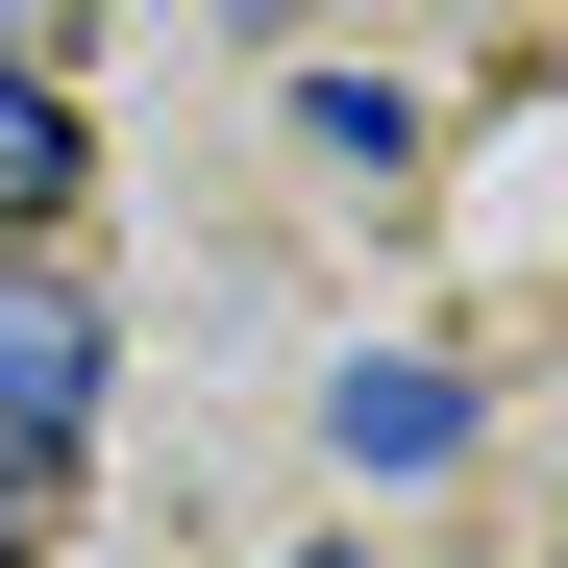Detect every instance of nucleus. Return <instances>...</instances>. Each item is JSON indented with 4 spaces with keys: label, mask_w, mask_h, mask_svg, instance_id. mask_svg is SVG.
I'll use <instances>...</instances> for the list:
<instances>
[{
    "label": "nucleus",
    "mask_w": 568,
    "mask_h": 568,
    "mask_svg": "<svg viewBox=\"0 0 568 568\" xmlns=\"http://www.w3.org/2000/svg\"><path fill=\"white\" fill-rule=\"evenodd\" d=\"M26 519H50V469H26V445H0V568H26Z\"/></svg>",
    "instance_id": "nucleus-5"
},
{
    "label": "nucleus",
    "mask_w": 568,
    "mask_h": 568,
    "mask_svg": "<svg viewBox=\"0 0 568 568\" xmlns=\"http://www.w3.org/2000/svg\"><path fill=\"white\" fill-rule=\"evenodd\" d=\"M74 420H100V322H74V297H50V272H0V445H26V469H50Z\"/></svg>",
    "instance_id": "nucleus-1"
},
{
    "label": "nucleus",
    "mask_w": 568,
    "mask_h": 568,
    "mask_svg": "<svg viewBox=\"0 0 568 568\" xmlns=\"http://www.w3.org/2000/svg\"><path fill=\"white\" fill-rule=\"evenodd\" d=\"M297 568H371V544H297Z\"/></svg>",
    "instance_id": "nucleus-7"
},
{
    "label": "nucleus",
    "mask_w": 568,
    "mask_h": 568,
    "mask_svg": "<svg viewBox=\"0 0 568 568\" xmlns=\"http://www.w3.org/2000/svg\"><path fill=\"white\" fill-rule=\"evenodd\" d=\"M297 149H346V173H396V149H420V100H396V74H297Z\"/></svg>",
    "instance_id": "nucleus-4"
},
{
    "label": "nucleus",
    "mask_w": 568,
    "mask_h": 568,
    "mask_svg": "<svg viewBox=\"0 0 568 568\" xmlns=\"http://www.w3.org/2000/svg\"><path fill=\"white\" fill-rule=\"evenodd\" d=\"M0 223H74V100L0 50Z\"/></svg>",
    "instance_id": "nucleus-3"
},
{
    "label": "nucleus",
    "mask_w": 568,
    "mask_h": 568,
    "mask_svg": "<svg viewBox=\"0 0 568 568\" xmlns=\"http://www.w3.org/2000/svg\"><path fill=\"white\" fill-rule=\"evenodd\" d=\"M50 26H74V0H0V50H50Z\"/></svg>",
    "instance_id": "nucleus-6"
},
{
    "label": "nucleus",
    "mask_w": 568,
    "mask_h": 568,
    "mask_svg": "<svg viewBox=\"0 0 568 568\" xmlns=\"http://www.w3.org/2000/svg\"><path fill=\"white\" fill-rule=\"evenodd\" d=\"M322 445H346V469H445V445H469V371H420V346H371L346 396H322Z\"/></svg>",
    "instance_id": "nucleus-2"
}]
</instances>
